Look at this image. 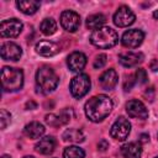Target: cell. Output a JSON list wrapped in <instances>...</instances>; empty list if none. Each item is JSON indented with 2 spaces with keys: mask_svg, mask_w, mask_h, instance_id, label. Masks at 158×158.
<instances>
[{
  "mask_svg": "<svg viewBox=\"0 0 158 158\" xmlns=\"http://www.w3.org/2000/svg\"><path fill=\"white\" fill-rule=\"evenodd\" d=\"M156 158H158V157H156Z\"/></svg>",
  "mask_w": 158,
  "mask_h": 158,
  "instance_id": "37",
  "label": "cell"
},
{
  "mask_svg": "<svg viewBox=\"0 0 158 158\" xmlns=\"http://www.w3.org/2000/svg\"><path fill=\"white\" fill-rule=\"evenodd\" d=\"M21 31H22V22L17 19L4 20L0 23V36L2 38L17 37Z\"/></svg>",
  "mask_w": 158,
  "mask_h": 158,
  "instance_id": "6",
  "label": "cell"
},
{
  "mask_svg": "<svg viewBox=\"0 0 158 158\" xmlns=\"http://www.w3.org/2000/svg\"><path fill=\"white\" fill-rule=\"evenodd\" d=\"M131 132V123L125 117H118L111 126L110 135L117 141H125Z\"/></svg>",
  "mask_w": 158,
  "mask_h": 158,
  "instance_id": "7",
  "label": "cell"
},
{
  "mask_svg": "<svg viewBox=\"0 0 158 158\" xmlns=\"http://www.w3.org/2000/svg\"><path fill=\"white\" fill-rule=\"evenodd\" d=\"M85 152L78 146H69L63 152V158H84Z\"/></svg>",
  "mask_w": 158,
  "mask_h": 158,
  "instance_id": "25",
  "label": "cell"
},
{
  "mask_svg": "<svg viewBox=\"0 0 158 158\" xmlns=\"http://www.w3.org/2000/svg\"><path fill=\"white\" fill-rule=\"evenodd\" d=\"M126 111L128 114V116L131 117H135V118H141V120H144L148 117V111L144 106V104L139 100H130L127 104H126Z\"/></svg>",
  "mask_w": 158,
  "mask_h": 158,
  "instance_id": "12",
  "label": "cell"
},
{
  "mask_svg": "<svg viewBox=\"0 0 158 158\" xmlns=\"http://www.w3.org/2000/svg\"><path fill=\"white\" fill-rule=\"evenodd\" d=\"M106 54H99L96 56V58L94 59V68L95 69H100L106 64Z\"/></svg>",
  "mask_w": 158,
  "mask_h": 158,
  "instance_id": "27",
  "label": "cell"
},
{
  "mask_svg": "<svg viewBox=\"0 0 158 158\" xmlns=\"http://www.w3.org/2000/svg\"><path fill=\"white\" fill-rule=\"evenodd\" d=\"M135 84V80H133V75H128V78L125 80L123 83V89L127 91V90H131V88Z\"/></svg>",
  "mask_w": 158,
  "mask_h": 158,
  "instance_id": "29",
  "label": "cell"
},
{
  "mask_svg": "<svg viewBox=\"0 0 158 158\" xmlns=\"http://www.w3.org/2000/svg\"><path fill=\"white\" fill-rule=\"evenodd\" d=\"M25 133L30 138H40L44 133V127L40 122H30L25 126Z\"/></svg>",
  "mask_w": 158,
  "mask_h": 158,
  "instance_id": "21",
  "label": "cell"
},
{
  "mask_svg": "<svg viewBox=\"0 0 158 158\" xmlns=\"http://www.w3.org/2000/svg\"><path fill=\"white\" fill-rule=\"evenodd\" d=\"M40 30L43 35L46 36H51L53 35L56 31H57V23L53 19H44L42 22H41V26H40Z\"/></svg>",
  "mask_w": 158,
  "mask_h": 158,
  "instance_id": "24",
  "label": "cell"
},
{
  "mask_svg": "<svg viewBox=\"0 0 158 158\" xmlns=\"http://www.w3.org/2000/svg\"><path fill=\"white\" fill-rule=\"evenodd\" d=\"M136 81L138 84H144L147 81V73L144 69H137L136 72Z\"/></svg>",
  "mask_w": 158,
  "mask_h": 158,
  "instance_id": "28",
  "label": "cell"
},
{
  "mask_svg": "<svg viewBox=\"0 0 158 158\" xmlns=\"http://www.w3.org/2000/svg\"><path fill=\"white\" fill-rule=\"evenodd\" d=\"M1 83L5 91L20 90L23 85V73L19 68L4 67L1 70Z\"/></svg>",
  "mask_w": 158,
  "mask_h": 158,
  "instance_id": "4",
  "label": "cell"
},
{
  "mask_svg": "<svg viewBox=\"0 0 158 158\" xmlns=\"http://www.w3.org/2000/svg\"><path fill=\"white\" fill-rule=\"evenodd\" d=\"M143 38H144V33L141 30L132 28V30L126 31L122 35L121 42L127 48H136V47H138L143 42Z\"/></svg>",
  "mask_w": 158,
  "mask_h": 158,
  "instance_id": "10",
  "label": "cell"
},
{
  "mask_svg": "<svg viewBox=\"0 0 158 158\" xmlns=\"http://www.w3.org/2000/svg\"><path fill=\"white\" fill-rule=\"evenodd\" d=\"M70 94L74 98H83L90 90V78L86 74H78L70 80Z\"/></svg>",
  "mask_w": 158,
  "mask_h": 158,
  "instance_id": "5",
  "label": "cell"
},
{
  "mask_svg": "<svg viewBox=\"0 0 158 158\" xmlns=\"http://www.w3.org/2000/svg\"><path fill=\"white\" fill-rule=\"evenodd\" d=\"M67 64L72 72H80L86 64V57L81 52H73L68 56Z\"/></svg>",
  "mask_w": 158,
  "mask_h": 158,
  "instance_id": "14",
  "label": "cell"
},
{
  "mask_svg": "<svg viewBox=\"0 0 158 158\" xmlns=\"http://www.w3.org/2000/svg\"><path fill=\"white\" fill-rule=\"evenodd\" d=\"M63 139L67 142H73V143H80L84 141L85 136L81 130L78 128H68L63 132Z\"/></svg>",
  "mask_w": 158,
  "mask_h": 158,
  "instance_id": "22",
  "label": "cell"
},
{
  "mask_svg": "<svg viewBox=\"0 0 158 158\" xmlns=\"http://www.w3.org/2000/svg\"><path fill=\"white\" fill-rule=\"evenodd\" d=\"M147 141H148V135H146V133L141 135V142H147Z\"/></svg>",
  "mask_w": 158,
  "mask_h": 158,
  "instance_id": "33",
  "label": "cell"
},
{
  "mask_svg": "<svg viewBox=\"0 0 158 158\" xmlns=\"http://www.w3.org/2000/svg\"><path fill=\"white\" fill-rule=\"evenodd\" d=\"M10 121H11V115L6 110L2 109L0 111V125H1V128L2 130L6 128V126L10 123Z\"/></svg>",
  "mask_w": 158,
  "mask_h": 158,
  "instance_id": "26",
  "label": "cell"
},
{
  "mask_svg": "<svg viewBox=\"0 0 158 158\" xmlns=\"http://www.w3.org/2000/svg\"><path fill=\"white\" fill-rule=\"evenodd\" d=\"M37 107V104L35 102V101H32V100H30V101H27L26 102V109H36Z\"/></svg>",
  "mask_w": 158,
  "mask_h": 158,
  "instance_id": "32",
  "label": "cell"
},
{
  "mask_svg": "<svg viewBox=\"0 0 158 158\" xmlns=\"http://www.w3.org/2000/svg\"><path fill=\"white\" fill-rule=\"evenodd\" d=\"M1 158H11V157H9V156H6V154H4Z\"/></svg>",
  "mask_w": 158,
  "mask_h": 158,
  "instance_id": "35",
  "label": "cell"
},
{
  "mask_svg": "<svg viewBox=\"0 0 158 158\" xmlns=\"http://www.w3.org/2000/svg\"><path fill=\"white\" fill-rule=\"evenodd\" d=\"M117 79H118V75L116 73L115 69L110 68L107 70H105L100 78H99V81H100V85L102 89L105 90H111L115 88V85L117 84Z\"/></svg>",
  "mask_w": 158,
  "mask_h": 158,
  "instance_id": "15",
  "label": "cell"
},
{
  "mask_svg": "<svg viewBox=\"0 0 158 158\" xmlns=\"http://www.w3.org/2000/svg\"><path fill=\"white\" fill-rule=\"evenodd\" d=\"M149 68L153 70V72H158V59H153L149 64Z\"/></svg>",
  "mask_w": 158,
  "mask_h": 158,
  "instance_id": "31",
  "label": "cell"
},
{
  "mask_svg": "<svg viewBox=\"0 0 158 158\" xmlns=\"http://www.w3.org/2000/svg\"><path fill=\"white\" fill-rule=\"evenodd\" d=\"M143 60V54L141 52H127L118 56V62L123 67H135Z\"/></svg>",
  "mask_w": 158,
  "mask_h": 158,
  "instance_id": "16",
  "label": "cell"
},
{
  "mask_svg": "<svg viewBox=\"0 0 158 158\" xmlns=\"http://www.w3.org/2000/svg\"><path fill=\"white\" fill-rule=\"evenodd\" d=\"M153 17H154V19H156V20H158V10H157V11H154V12H153Z\"/></svg>",
  "mask_w": 158,
  "mask_h": 158,
  "instance_id": "34",
  "label": "cell"
},
{
  "mask_svg": "<svg viewBox=\"0 0 158 158\" xmlns=\"http://www.w3.org/2000/svg\"><path fill=\"white\" fill-rule=\"evenodd\" d=\"M136 20L135 14L128 6H120L114 15V23L118 27H127Z\"/></svg>",
  "mask_w": 158,
  "mask_h": 158,
  "instance_id": "8",
  "label": "cell"
},
{
  "mask_svg": "<svg viewBox=\"0 0 158 158\" xmlns=\"http://www.w3.org/2000/svg\"><path fill=\"white\" fill-rule=\"evenodd\" d=\"M59 46L56 42L52 41H47V40H42L40 42H37L36 44V52L40 56L43 57H52L56 56L57 53H59Z\"/></svg>",
  "mask_w": 158,
  "mask_h": 158,
  "instance_id": "13",
  "label": "cell"
},
{
  "mask_svg": "<svg viewBox=\"0 0 158 158\" xmlns=\"http://www.w3.org/2000/svg\"><path fill=\"white\" fill-rule=\"evenodd\" d=\"M23 158H35V157H32V156H26V157H23Z\"/></svg>",
  "mask_w": 158,
  "mask_h": 158,
  "instance_id": "36",
  "label": "cell"
},
{
  "mask_svg": "<svg viewBox=\"0 0 158 158\" xmlns=\"http://www.w3.org/2000/svg\"><path fill=\"white\" fill-rule=\"evenodd\" d=\"M60 25L68 32H75L80 26V17L72 10H65L60 15Z\"/></svg>",
  "mask_w": 158,
  "mask_h": 158,
  "instance_id": "9",
  "label": "cell"
},
{
  "mask_svg": "<svg viewBox=\"0 0 158 158\" xmlns=\"http://www.w3.org/2000/svg\"><path fill=\"white\" fill-rule=\"evenodd\" d=\"M36 151L41 154H49L54 151L56 148V139L52 136H46L43 138H41L36 146H35Z\"/></svg>",
  "mask_w": 158,
  "mask_h": 158,
  "instance_id": "17",
  "label": "cell"
},
{
  "mask_svg": "<svg viewBox=\"0 0 158 158\" xmlns=\"http://www.w3.org/2000/svg\"><path fill=\"white\" fill-rule=\"evenodd\" d=\"M0 54L4 60H19L22 54V49L14 42H5L1 44Z\"/></svg>",
  "mask_w": 158,
  "mask_h": 158,
  "instance_id": "11",
  "label": "cell"
},
{
  "mask_svg": "<svg viewBox=\"0 0 158 158\" xmlns=\"http://www.w3.org/2000/svg\"><path fill=\"white\" fill-rule=\"evenodd\" d=\"M98 148H99L100 151H102V152H104V151H106V149L109 148V143H107L105 139H101V141L98 143Z\"/></svg>",
  "mask_w": 158,
  "mask_h": 158,
  "instance_id": "30",
  "label": "cell"
},
{
  "mask_svg": "<svg viewBox=\"0 0 158 158\" xmlns=\"http://www.w3.org/2000/svg\"><path fill=\"white\" fill-rule=\"evenodd\" d=\"M70 120V115L67 112V110H64L60 115H54V114H48L44 117V121L47 125L52 126V127H59L65 125L68 121Z\"/></svg>",
  "mask_w": 158,
  "mask_h": 158,
  "instance_id": "18",
  "label": "cell"
},
{
  "mask_svg": "<svg viewBox=\"0 0 158 158\" xmlns=\"http://www.w3.org/2000/svg\"><path fill=\"white\" fill-rule=\"evenodd\" d=\"M112 100L107 95H95L85 102V115L93 122H100L112 111Z\"/></svg>",
  "mask_w": 158,
  "mask_h": 158,
  "instance_id": "1",
  "label": "cell"
},
{
  "mask_svg": "<svg viewBox=\"0 0 158 158\" xmlns=\"http://www.w3.org/2000/svg\"><path fill=\"white\" fill-rule=\"evenodd\" d=\"M58 81H59L58 75L48 65H43V67L38 68V70L36 72V84H37V88L42 93H44V94L53 91L57 88Z\"/></svg>",
  "mask_w": 158,
  "mask_h": 158,
  "instance_id": "2",
  "label": "cell"
},
{
  "mask_svg": "<svg viewBox=\"0 0 158 158\" xmlns=\"http://www.w3.org/2000/svg\"><path fill=\"white\" fill-rule=\"evenodd\" d=\"M121 153L123 158H141L142 147L138 142H130L121 147Z\"/></svg>",
  "mask_w": 158,
  "mask_h": 158,
  "instance_id": "19",
  "label": "cell"
},
{
  "mask_svg": "<svg viewBox=\"0 0 158 158\" xmlns=\"http://www.w3.org/2000/svg\"><path fill=\"white\" fill-rule=\"evenodd\" d=\"M16 6L25 15H33L38 10V7H40V1H35V0H19V1H16Z\"/></svg>",
  "mask_w": 158,
  "mask_h": 158,
  "instance_id": "20",
  "label": "cell"
},
{
  "mask_svg": "<svg viewBox=\"0 0 158 158\" xmlns=\"http://www.w3.org/2000/svg\"><path fill=\"white\" fill-rule=\"evenodd\" d=\"M90 42L99 48L107 49L114 47L118 42V36L115 30L111 27H101L99 30H95L90 36Z\"/></svg>",
  "mask_w": 158,
  "mask_h": 158,
  "instance_id": "3",
  "label": "cell"
},
{
  "mask_svg": "<svg viewBox=\"0 0 158 158\" xmlns=\"http://www.w3.org/2000/svg\"><path fill=\"white\" fill-rule=\"evenodd\" d=\"M106 21V17L102 15V14H94V15H90L88 16L86 19V27L89 30H99L102 27V25L105 23Z\"/></svg>",
  "mask_w": 158,
  "mask_h": 158,
  "instance_id": "23",
  "label": "cell"
}]
</instances>
